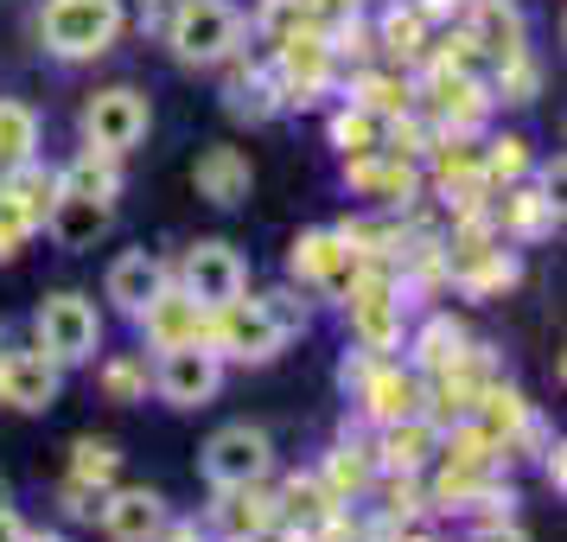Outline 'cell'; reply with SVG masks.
I'll return each instance as SVG.
<instances>
[{
    "instance_id": "obj_42",
    "label": "cell",
    "mask_w": 567,
    "mask_h": 542,
    "mask_svg": "<svg viewBox=\"0 0 567 542\" xmlns=\"http://www.w3.org/2000/svg\"><path fill=\"white\" fill-rule=\"evenodd\" d=\"M147 7H154V0H141V13H147Z\"/></svg>"
},
{
    "instance_id": "obj_3",
    "label": "cell",
    "mask_w": 567,
    "mask_h": 542,
    "mask_svg": "<svg viewBox=\"0 0 567 542\" xmlns=\"http://www.w3.org/2000/svg\"><path fill=\"white\" fill-rule=\"evenodd\" d=\"M128 27L122 0H45L39 13V45L58 64H90V58L115 52V39Z\"/></svg>"
},
{
    "instance_id": "obj_33",
    "label": "cell",
    "mask_w": 567,
    "mask_h": 542,
    "mask_svg": "<svg viewBox=\"0 0 567 542\" xmlns=\"http://www.w3.org/2000/svg\"><path fill=\"white\" fill-rule=\"evenodd\" d=\"M497 96H504V103H529V96H536V64H529V52L497 64Z\"/></svg>"
},
{
    "instance_id": "obj_25",
    "label": "cell",
    "mask_w": 567,
    "mask_h": 542,
    "mask_svg": "<svg viewBox=\"0 0 567 542\" xmlns=\"http://www.w3.org/2000/svg\"><path fill=\"white\" fill-rule=\"evenodd\" d=\"M236 115V122H268L275 109H281V83H275V71H243V78L230 83V103H224Z\"/></svg>"
},
{
    "instance_id": "obj_37",
    "label": "cell",
    "mask_w": 567,
    "mask_h": 542,
    "mask_svg": "<svg viewBox=\"0 0 567 542\" xmlns=\"http://www.w3.org/2000/svg\"><path fill=\"white\" fill-rule=\"evenodd\" d=\"M27 536H32V530L20 523V511H13V504L0 498V542H27Z\"/></svg>"
},
{
    "instance_id": "obj_35",
    "label": "cell",
    "mask_w": 567,
    "mask_h": 542,
    "mask_svg": "<svg viewBox=\"0 0 567 542\" xmlns=\"http://www.w3.org/2000/svg\"><path fill=\"white\" fill-rule=\"evenodd\" d=\"M465 542H529V530H523V523H511V517H485V523H478Z\"/></svg>"
},
{
    "instance_id": "obj_21",
    "label": "cell",
    "mask_w": 567,
    "mask_h": 542,
    "mask_svg": "<svg viewBox=\"0 0 567 542\" xmlns=\"http://www.w3.org/2000/svg\"><path fill=\"white\" fill-rule=\"evenodd\" d=\"M363 409L377 415V421H402V415H421V377H402V370H395V364L389 358H377L370 364V377H363Z\"/></svg>"
},
{
    "instance_id": "obj_18",
    "label": "cell",
    "mask_w": 567,
    "mask_h": 542,
    "mask_svg": "<svg viewBox=\"0 0 567 542\" xmlns=\"http://www.w3.org/2000/svg\"><path fill=\"white\" fill-rule=\"evenodd\" d=\"M173 282L166 275V262L159 256H147V249H128V256H115L109 262V282H103V300H115V313H141L147 300H154L159 287Z\"/></svg>"
},
{
    "instance_id": "obj_15",
    "label": "cell",
    "mask_w": 567,
    "mask_h": 542,
    "mask_svg": "<svg viewBox=\"0 0 567 542\" xmlns=\"http://www.w3.org/2000/svg\"><path fill=\"white\" fill-rule=\"evenodd\" d=\"M134 326H141V333L154 338V351H166V345H192V338H205V326H210V313L198 307V300H192V294H185V287H159L154 300H147V307L134 313Z\"/></svg>"
},
{
    "instance_id": "obj_19",
    "label": "cell",
    "mask_w": 567,
    "mask_h": 542,
    "mask_svg": "<svg viewBox=\"0 0 567 542\" xmlns=\"http://www.w3.org/2000/svg\"><path fill=\"white\" fill-rule=\"evenodd\" d=\"M434 447H440V428L427 421V415H402V421H389L383 440H377V460L389 466V472H421V466L434 460Z\"/></svg>"
},
{
    "instance_id": "obj_30",
    "label": "cell",
    "mask_w": 567,
    "mask_h": 542,
    "mask_svg": "<svg viewBox=\"0 0 567 542\" xmlns=\"http://www.w3.org/2000/svg\"><path fill=\"white\" fill-rule=\"evenodd\" d=\"M96 384H103L109 402H147V364L141 358H109Z\"/></svg>"
},
{
    "instance_id": "obj_4",
    "label": "cell",
    "mask_w": 567,
    "mask_h": 542,
    "mask_svg": "<svg viewBox=\"0 0 567 542\" xmlns=\"http://www.w3.org/2000/svg\"><path fill=\"white\" fill-rule=\"evenodd\" d=\"M32 345L58 364V370H78L103 351V313L96 300H83V294H45L39 313H32Z\"/></svg>"
},
{
    "instance_id": "obj_24",
    "label": "cell",
    "mask_w": 567,
    "mask_h": 542,
    "mask_svg": "<svg viewBox=\"0 0 567 542\" xmlns=\"http://www.w3.org/2000/svg\"><path fill=\"white\" fill-rule=\"evenodd\" d=\"M39 160V109L20 96H0V173Z\"/></svg>"
},
{
    "instance_id": "obj_13",
    "label": "cell",
    "mask_w": 567,
    "mask_h": 542,
    "mask_svg": "<svg viewBox=\"0 0 567 542\" xmlns=\"http://www.w3.org/2000/svg\"><path fill=\"white\" fill-rule=\"evenodd\" d=\"M465 45H478L491 64L529 52V27L511 0H465Z\"/></svg>"
},
{
    "instance_id": "obj_12",
    "label": "cell",
    "mask_w": 567,
    "mask_h": 542,
    "mask_svg": "<svg viewBox=\"0 0 567 542\" xmlns=\"http://www.w3.org/2000/svg\"><path fill=\"white\" fill-rule=\"evenodd\" d=\"M96 517H103L109 542H159V530L173 523V517H166V498H159L154 485H109Z\"/></svg>"
},
{
    "instance_id": "obj_1",
    "label": "cell",
    "mask_w": 567,
    "mask_h": 542,
    "mask_svg": "<svg viewBox=\"0 0 567 542\" xmlns=\"http://www.w3.org/2000/svg\"><path fill=\"white\" fill-rule=\"evenodd\" d=\"M307 326V307L293 294H261V300H230L210 313L205 345L224 364H268L281 358V345Z\"/></svg>"
},
{
    "instance_id": "obj_40",
    "label": "cell",
    "mask_w": 567,
    "mask_h": 542,
    "mask_svg": "<svg viewBox=\"0 0 567 542\" xmlns=\"http://www.w3.org/2000/svg\"><path fill=\"white\" fill-rule=\"evenodd\" d=\"M312 7H358V0H307V13Z\"/></svg>"
},
{
    "instance_id": "obj_27",
    "label": "cell",
    "mask_w": 567,
    "mask_h": 542,
    "mask_svg": "<svg viewBox=\"0 0 567 542\" xmlns=\"http://www.w3.org/2000/svg\"><path fill=\"white\" fill-rule=\"evenodd\" d=\"M332 147H338L344 160H358V154H377V147H383V115H370L363 103L338 109V115H332Z\"/></svg>"
},
{
    "instance_id": "obj_38",
    "label": "cell",
    "mask_w": 567,
    "mask_h": 542,
    "mask_svg": "<svg viewBox=\"0 0 567 542\" xmlns=\"http://www.w3.org/2000/svg\"><path fill=\"white\" fill-rule=\"evenodd\" d=\"M421 13H427V20H440V13H465V0H421Z\"/></svg>"
},
{
    "instance_id": "obj_36",
    "label": "cell",
    "mask_w": 567,
    "mask_h": 542,
    "mask_svg": "<svg viewBox=\"0 0 567 542\" xmlns=\"http://www.w3.org/2000/svg\"><path fill=\"white\" fill-rule=\"evenodd\" d=\"M20 243H27V231H20V224H13V217L0 211V262H13V256H20Z\"/></svg>"
},
{
    "instance_id": "obj_7",
    "label": "cell",
    "mask_w": 567,
    "mask_h": 542,
    "mask_svg": "<svg viewBox=\"0 0 567 542\" xmlns=\"http://www.w3.org/2000/svg\"><path fill=\"white\" fill-rule=\"evenodd\" d=\"M147 122H154L147 96H141L134 83H109V90H96V96L83 103V147L122 160L147 141Z\"/></svg>"
},
{
    "instance_id": "obj_10",
    "label": "cell",
    "mask_w": 567,
    "mask_h": 542,
    "mask_svg": "<svg viewBox=\"0 0 567 542\" xmlns=\"http://www.w3.org/2000/svg\"><path fill=\"white\" fill-rule=\"evenodd\" d=\"M58 389H64V370H58L39 345L32 351H0V402L20 415H52Z\"/></svg>"
},
{
    "instance_id": "obj_20",
    "label": "cell",
    "mask_w": 567,
    "mask_h": 542,
    "mask_svg": "<svg viewBox=\"0 0 567 542\" xmlns=\"http://www.w3.org/2000/svg\"><path fill=\"white\" fill-rule=\"evenodd\" d=\"M344 180L358 185L363 198H377V205H409L414 198V173L402 166L395 147H377V154H358L351 160V173Z\"/></svg>"
},
{
    "instance_id": "obj_39",
    "label": "cell",
    "mask_w": 567,
    "mask_h": 542,
    "mask_svg": "<svg viewBox=\"0 0 567 542\" xmlns=\"http://www.w3.org/2000/svg\"><path fill=\"white\" fill-rule=\"evenodd\" d=\"M159 542H205V536H198V530H192V523H179V530H173V523H166V530H159Z\"/></svg>"
},
{
    "instance_id": "obj_29",
    "label": "cell",
    "mask_w": 567,
    "mask_h": 542,
    "mask_svg": "<svg viewBox=\"0 0 567 542\" xmlns=\"http://www.w3.org/2000/svg\"><path fill=\"white\" fill-rule=\"evenodd\" d=\"M478 166H485V185L523 180V173H529V141H523V134H504V141H491L485 154H478Z\"/></svg>"
},
{
    "instance_id": "obj_17",
    "label": "cell",
    "mask_w": 567,
    "mask_h": 542,
    "mask_svg": "<svg viewBox=\"0 0 567 542\" xmlns=\"http://www.w3.org/2000/svg\"><path fill=\"white\" fill-rule=\"evenodd\" d=\"M52 185L58 173H45L39 160H27V166H7L0 173V211L20 224V231H45V211H52Z\"/></svg>"
},
{
    "instance_id": "obj_31",
    "label": "cell",
    "mask_w": 567,
    "mask_h": 542,
    "mask_svg": "<svg viewBox=\"0 0 567 542\" xmlns=\"http://www.w3.org/2000/svg\"><path fill=\"white\" fill-rule=\"evenodd\" d=\"M421 32H427V13H421V7H389V13H383V45L395 58L421 52Z\"/></svg>"
},
{
    "instance_id": "obj_23",
    "label": "cell",
    "mask_w": 567,
    "mask_h": 542,
    "mask_svg": "<svg viewBox=\"0 0 567 542\" xmlns=\"http://www.w3.org/2000/svg\"><path fill=\"white\" fill-rule=\"evenodd\" d=\"M210 523L224 530L230 542H256L268 523H275V504L261 498V485H236V491H217V511Z\"/></svg>"
},
{
    "instance_id": "obj_32",
    "label": "cell",
    "mask_w": 567,
    "mask_h": 542,
    "mask_svg": "<svg viewBox=\"0 0 567 542\" xmlns=\"http://www.w3.org/2000/svg\"><path fill=\"white\" fill-rule=\"evenodd\" d=\"M332 491L319 485V479H293V485H287V511L293 517H307V523H319V517H332Z\"/></svg>"
},
{
    "instance_id": "obj_14",
    "label": "cell",
    "mask_w": 567,
    "mask_h": 542,
    "mask_svg": "<svg viewBox=\"0 0 567 542\" xmlns=\"http://www.w3.org/2000/svg\"><path fill=\"white\" fill-rule=\"evenodd\" d=\"M287 268H293V282H307V287H338L358 275V249L344 243V231H307V236H293Z\"/></svg>"
},
{
    "instance_id": "obj_9",
    "label": "cell",
    "mask_w": 567,
    "mask_h": 542,
    "mask_svg": "<svg viewBox=\"0 0 567 542\" xmlns=\"http://www.w3.org/2000/svg\"><path fill=\"white\" fill-rule=\"evenodd\" d=\"M179 287L198 300L205 313L230 307V300H243L249 294V262L236 256L230 243H217V236H205V243H192L179 262Z\"/></svg>"
},
{
    "instance_id": "obj_11",
    "label": "cell",
    "mask_w": 567,
    "mask_h": 542,
    "mask_svg": "<svg viewBox=\"0 0 567 542\" xmlns=\"http://www.w3.org/2000/svg\"><path fill=\"white\" fill-rule=\"evenodd\" d=\"M115 224V198L103 192H83V185H52V211H45V231H52L58 249H90L96 236Z\"/></svg>"
},
{
    "instance_id": "obj_8",
    "label": "cell",
    "mask_w": 567,
    "mask_h": 542,
    "mask_svg": "<svg viewBox=\"0 0 567 542\" xmlns=\"http://www.w3.org/2000/svg\"><path fill=\"white\" fill-rule=\"evenodd\" d=\"M205 479L217 491H236V485H261L268 472H275V440H268V428H256V421H230V428H217V434L205 440Z\"/></svg>"
},
{
    "instance_id": "obj_16",
    "label": "cell",
    "mask_w": 567,
    "mask_h": 542,
    "mask_svg": "<svg viewBox=\"0 0 567 542\" xmlns=\"http://www.w3.org/2000/svg\"><path fill=\"white\" fill-rule=\"evenodd\" d=\"M192 185H198V198L217 211H236L249 198V185H256V166L243 147H205V154L192 160Z\"/></svg>"
},
{
    "instance_id": "obj_2",
    "label": "cell",
    "mask_w": 567,
    "mask_h": 542,
    "mask_svg": "<svg viewBox=\"0 0 567 542\" xmlns=\"http://www.w3.org/2000/svg\"><path fill=\"white\" fill-rule=\"evenodd\" d=\"M243 39H249V20H243L236 0H179L173 20H166V45H173V58H179L185 71L230 64L243 52Z\"/></svg>"
},
{
    "instance_id": "obj_6",
    "label": "cell",
    "mask_w": 567,
    "mask_h": 542,
    "mask_svg": "<svg viewBox=\"0 0 567 542\" xmlns=\"http://www.w3.org/2000/svg\"><path fill=\"white\" fill-rule=\"evenodd\" d=\"M154 389H159V402L166 409H210L217 402V389H224V358L210 351L205 338H192V345H166L154 364Z\"/></svg>"
},
{
    "instance_id": "obj_26",
    "label": "cell",
    "mask_w": 567,
    "mask_h": 542,
    "mask_svg": "<svg viewBox=\"0 0 567 542\" xmlns=\"http://www.w3.org/2000/svg\"><path fill=\"white\" fill-rule=\"evenodd\" d=\"M561 224V205L555 198H542V192H511L504 198V231L516 236V243H536V236H548Z\"/></svg>"
},
{
    "instance_id": "obj_28",
    "label": "cell",
    "mask_w": 567,
    "mask_h": 542,
    "mask_svg": "<svg viewBox=\"0 0 567 542\" xmlns=\"http://www.w3.org/2000/svg\"><path fill=\"white\" fill-rule=\"evenodd\" d=\"M71 453H78V460H71V479H78V485H96V491L115 485V466H122V453H115L109 440H78Z\"/></svg>"
},
{
    "instance_id": "obj_22",
    "label": "cell",
    "mask_w": 567,
    "mask_h": 542,
    "mask_svg": "<svg viewBox=\"0 0 567 542\" xmlns=\"http://www.w3.org/2000/svg\"><path fill=\"white\" fill-rule=\"evenodd\" d=\"M409 358H414V370H421V377H446V370L465 358V326L453 319V313H434V319L414 333Z\"/></svg>"
},
{
    "instance_id": "obj_5",
    "label": "cell",
    "mask_w": 567,
    "mask_h": 542,
    "mask_svg": "<svg viewBox=\"0 0 567 542\" xmlns=\"http://www.w3.org/2000/svg\"><path fill=\"white\" fill-rule=\"evenodd\" d=\"M344 313H351L358 351H370V358L402 351V282H395L389 268H363L358 262L351 294H344Z\"/></svg>"
},
{
    "instance_id": "obj_34",
    "label": "cell",
    "mask_w": 567,
    "mask_h": 542,
    "mask_svg": "<svg viewBox=\"0 0 567 542\" xmlns=\"http://www.w3.org/2000/svg\"><path fill=\"white\" fill-rule=\"evenodd\" d=\"M351 453H358V447H338V453H332V466H326V479H332L326 491H332L338 504H344V491H363V485H370V466H363V460H351Z\"/></svg>"
},
{
    "instance_id": "obj_41",
    "label": "cell",
    "mask_w": 567,
    "mask_h": 542,
    "mask_svg": "<svg viewBox=\"0 0 567 542\" xmlns=\"http://www.w3.org/2000/svg\"><path fill=\"white\" fill-rule=\"evenodd\" d=\"M402 542H434V536H402Z\"/></svg>"
}]
</instances>
